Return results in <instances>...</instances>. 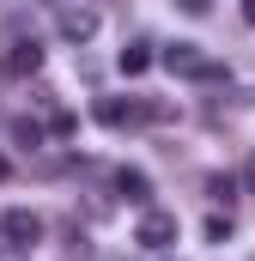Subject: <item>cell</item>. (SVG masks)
<instances>
[{
	"instance_id": "obj_13",
	"label": "cell",
	"mask_w": 255,
	"mask_h": 261,
	"mask_svg": "<svg viewBox=\"0 0 255 261\" xmlns=\"http://www.w3.org/2000/svg\"><path fill=\"white\" fill-rule=\"evenodd\" d=\"M0 261H31V249H18V243H6V249H0Z\"/></svg>"
},
{
	"instance_id": "obj_2",
	"label": "cell",
	"mask_w": 255,
	"mask_h": 261,
	"mask_svg": "<svg viewBox=\"0 0 255 261\" xmlns=\"http://www.w3.org/2000/svg\"><path fill=\"white\" fill-rule=\"evenodd\" d=\"M164 103H134V97H97V122L104 128H134V122H158Z\"/></svg>"
},
{
	"instance_id": "obj_8",
	"label": "cell",
	"mask_w": 255,
	"mask_h": 261,
	"mask_svg": "<svg viewBox=\"0 0 255 261\" xmlns=\"http://www.w3.org/2000/svg\"><path fill=\"white\" fill-rule=\"evenodd\" d=\"M6 67H12V73H37V67H43V49H37V43H18Z\"/></svg>"
},
{
	"instance_id": "obj_15",
	"label": "cell",
	"mask_w": 255,
	"mask_h": 261,
	"mask_svg": "<svg viewBox=\"0 0 255 261\" xmlns=\"http://www.w3.org/2000/svg\"><path fill=\"white\" fill-rule=\"evenodd\" d=\"M243 18H249V24H255V0H243Z\"/></svg>"
},
{
	"instance_id": "obj_1",
	"label": "cell",
	"mask_w": 255,
	"mask_h": 261,
	"mask_svg": "<svg viewBox=\"0 0 255 261\" xmlns=\"http://www.w3.org/2000/svg\"><path fill=\"white\" fill-rule=\"evenodd\" d=\"M158 61L170 67L176 79H207V85H213V79H225V61H213L200 43H170V49H158Z\"/></svg>"
},
{
	"instance_id": "obj_5",
	"label": "cell",
	"mask_w": 255,
	"mask_h": 261,
	"mask_svg": "<svg viewBox=\"0 0 255 261\" xmlns=\"http://www.w3.org/2000/svg\"><path fill=\"white\" fill-rule=\"evenodd\" d=\"M61 37L67 43H91L97 37V12L91 6H61Z\"/></svg>"
},
{
	"instance_id": "obj_6",
	"label": "cell",
	"mask_w": 255,
	"mask_h": 261,
	"mask_svg": "<svg viewBox=\"0 0 255 261\" xmlns=\"http://www.w3.org/2000/svg\"><path fill=\"white\" fill-rule=\"evenodd\" d=\"M116 189H122L134 206H152V182H146V170H116Z\"/></svg>"
},
{
	"instance_id": "obj_4",
	"label": "cell",
	"mask_w": 255,
	"mask_h": 261,
	"mask_svg": "<svg viewBox=\"0 0 255 261\" xmlns=\"http://www.w3.org/2000/svg\"><path fill=\"white\" fill-rule=\"evenodd\" d=\"M0 237H6V243H18V249H31V243L43 237V219H37V213H24V206H12V213L0 219Z\"/></svg>"
},
{
	"instance_id": "obj_9",
	"label": "cell",
	"mask_w": 255,
	"mask_h": 261,
	"mask_svg": "<svg viewBox=\"0 0 255 261\" xmlns=\"http://www.w3.org/2000/svg\"><path fill=\"white\" fill-rule=\"evenodd\" d=\"M12 146H43V128L37 122H12Z\"/></svg>"
},
{
	"instance_id": "obj_3",
	"label": "cell",
	"mask_w": 255,
	"mask_h": 261,
	"mask_svg": "<svg viewBox=\"0 0 255 261\" xmlns=\"http://www.w3.org/2000/svg\"><path fill=\"white\" fill-rule=\"evenodd\" d=\"M134 243H140V249H170V243H176V213H158V206H140V225H134Z\"/></svg>"
},
{
	"instance_id": "obj_10",
	"label": "cell",
	"mask_w": 255,
	"mask_h": 261,
	"mask_svg": "<svg viewBox=\"0 0 255 261\" xmlns=\"http://www.w3.org/2000/svg\"><path fill=\"white\" fill-rule=\"evenodd\" d=\"M207 195L213 200H237V182L231 176H207Z\"/></svg>"
},
{
	"instance_id": "obj_14",
	"label": "cell",
	"mask_w": 255,
	"mask_h": 261,
	"mask_svg": "<svg viewBox=\"0 0 255 261\" xmlns=\"http://www.w3.org/2000/svg\"><path fill=\"white\" fill-rule=\"evenodd\" d=\"M243 189L255 195V152H249V164H243Z\"/></svg>"
},
{
	"instance_id": "obj_7",
	"label": "cell",
	"mask_w": 255,
	"mask_h": 261,
	"mask_svg": "<svg viewBox=\"0 0 255 261\" xmlns=\"http://www.w3.org/2000/svg\"><path fill=\"white\" fill-rule=\"evenodd\" d=\"M146 67H152V43H128V49H122V73H128V79H140Z\"/></svg>"
},
{
	"instance_id": "obj_11",
	"label": "cell",
	"mask_w": 255,
	"mask_h": 261,
	"mask_svg": "<svg viewBox=\"0 0 255 261\" xmlns=\"http://www.w3.org/2000/svg\"><path fill=\"white\" fill-rule=\"evenodd\" d=\"M225 237H231V219L213 213V219H207V243H225Z\"/></svg>"
},
{
	"instance_id": "obj_12",
	"label": "cell",
	"mask_w": 255,
	"mask_h": 261,
	"mask_svg": "<svg viewBox=\"0 0 255 261\" xmlns=\"http://www.w3.org/2000/svg\"><path fill=\"white\" fill-rule=\"evenodd\" d=\"M176 6H183L189 18H207V12H213V0H176Z\"/></svg>"
},
{
	"instance_id": "obj_16",
	"label": "cell",
	"mask_w": 255,
	"mask_h": 261,
	"mask_svg": "<svg viewBox=\"0 0 255 261\" xmlns=\"http://www.w3.org/2000/svg\"><path fill=\"white\" fill-rule=\"evenodd\" d=\"M0 176H6V158H0Z\"/></svg>"
}]
</instances>
